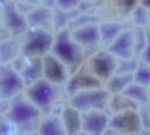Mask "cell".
Listing matches in <instances>:
<instances>
[{
  "label": "cell",
  "mask_w": 150,
  "mask_h": 135,
  "mask_svg": "<svg viewBox=\"0 0 150 135\" xmlns=\"http://www.w3.org/2000/svg\"><path fill=\"white\" fill-rule=\"evenodd\" d=\"M4 103L6 104V108L1 110V117L11 125L15 135L38 132L44 115L25 94Z\"/></svg>",
  "instance_id": "cell-1"
},
{
  "label": "cell",
  "mask_w": 150,
  "mask_h": 135,
  "mask_svg": "<svg viewBox=\"0 0 150 135\" xmlns=\"http://www.w3.org/2000/svg\"><path fill=\"white\" fill-rule=\"evenodd\" d=\"M25 96L44 116L59 112L68 100L66 86H59L42 78L25 89Z\"/></svg>",
  "instance_id": "cell-2"
},
{
  "label": "cell",
  "mask_w": 150,
  "mask_h": 135,
  "mask_svg": "<svg viewBox=\"0 0 150 135\" xmlns=\"http://www.w3.org/2000/svg\"><path fill=\"white\" fill-rule=\"evenodd\" d=\"M51 53L67 65L70 75L83 67L89 56L87 51L72 37L68 27L58 30L54 34V43Z\"/></svg>",
  "instance_id": "cell-3"
},
{
  "label": "cell",
  "mask_w": 150,
  "mask_h": 135,
  "mask_svg": "<svg viewBox=\"0 0 150 135\" xmlns=\"http://www.w3.org/2000/svg\"><path fill=\"white\" fill-rule=\"evenodd\" d=\"M54 34L47 30L30 27L23 35L22 55L25 58H43L51 53Z\"/></svg>",
  "instance_id": "cell-4"
},
{
  "label": "cell",
  "mask_w": 150,
  "mask_h": 135,
  "mask_svg": "<svg viewBox=\"0 0 150 135\" xmlns=\"http://www.w3.org/2000/svg\"><path fill=\"white\" fill-rule=\"evenodd\" d=\"M112 95L105 87L83 90L68 98V103L80 112L105 110L107 112Z\"/></svg>",
  "instance_id": "cell-5"
},
{
  "label": "cell",
  "mask_w": 150,
  "mask_h": 135,
  "mask_svg": "<svg viewBox=\"0 0 150 135\" xmlns=\"http://www.w3.org/2000/svg\"><path fill=\"white\" fill-rule=\"evenodd\" d=\"M30 28L26 15L19 9L15 1L7 0L1 5V30L6 37L23 36ZM2 38V39H5Z\"/></svg>",
  "instance_id": "cell-6"
},
{
  "label": "cell",
  "mask_w": 150,
  "mask_h": 135,
  "mask_svg": "<svg viewBox=\"0 0 150 135\" xmlns=\"http://www.w3.org/2000/svg\"><path fill=\"white\" fill-rule=\"evenodd\" d=\"M86 65L90 72L105 83L116 73L119 67V59L107 49L102 47L91 53L86 60Z\"/></svg>",
  "instance_id": "cell-7"
},
{
  "label": "cell",
  "mask_w": 150,
  "mask_h": 135,
  "mask_svg": "<svg viewBox=\"0 0 150 135\" xmlns=\"http://www.w3.org/2000/svg\"><path fill=\"white\" fill-rule=\"evenodd\" d=\"M143 128L144 126H143L140 110L130 109V110H124V112L111 115L108 129L106 131V133L138 135Z\"/></svg>",
  "instance_id": "cell-8"
},
{
  "label": "cell",
  "mask_w": 150,
  "mask_h": 135,
  "mask_svg": "<svg viewBox=\"0 0 150 135\" xmlns=\"http://www.w3.org/2000/svg\"><path fill=\"white\" fill-rule=\"evenodd\" d=\"M26 84L13 64L0 65V101H9L25 92Z\"/></svg>",
  "instance_id": "cell-9"
},
{
  "label": "cell",
  "mask_w": 150,
  "mask_h": 135,
  "mask_svg": "<svg viewBox=\"0 0 150 135\" xmlns=\"http://www.w3.org/2000/svg\"><path fill=\"white\" fill-rule=\"evenodd\" d=\"M100 87H104V83L90 72L86 65V62H85L83 67L70 75L67 84H66V91H67L68 98H69L79 91L100 88Z\"/></svg>",
  "instance_id": "cell-10"
},
{
  "label": "cell",
  "mask_w": 150,
  "mask_h": 135,
  "mask_svg": "<svg viewBox=\"0 0 150 135\" xmlns=\"http://www.w3.org/2000/svg\"><path fill=\"white\" fill-rule=\"evenodd\" d=\"M70 32L72 37L83 46L89 55L103 47L98 22H89L83 26H79L75 30H70Z\"/></svg>",
  "instance_id": "cell-11"
},
{
  "label": "cell",
  "mask_w": 150,
  "mask_h": 135,
  "mask_svg": "<svg viewBox=\"0 0 150 135\" xmlns=\"http://www.w3.org/2000/svg\"><path fill=\"white\" fill-rule=\"evenodd\" d=\"M43 78L47 81L59 86H66L70 78V71L62 61L53 53H49L42 58Z\"/></svg>",
  "instance_id": "cell-12"
},
{
  "label": "cell",
  "mask_w": 150,
  "mask_h": 135,
  "mask_svg": "<svg viewBox=\"0 0 150 135\" xmlns=\"http://www.w3.org/2000/svg\"><path fill=\"white\" fill-rule=\"evenodd\" d=\"M10 64H13L14 68L21 73L26 87L43 78L42 58H25L21 55Z\"/></svg>",
  "instance_id": "cell-13"
},
{
  "label": "cell",
  "mask_w": 150,
  "mask_h": 135,
  "mask_svg": "<svg viewBox=\"0 0 150 135\" xmlns=\"http://www.w3.org/2000/svg\"><path fill=\"white\" fill-rule=\"evenodd\" d=\"M106 49L119 60H130L135 58L134 28H125Z\"/></svg>",
  "instance_id": "cell-14"
},
{
  "label": "cell",
  "mask_w": 150,
  "mask_h": 135,
  "mask_svg": "<svg viewBox=\"0 0 150 135\" xmlns=\"http://www.w3.org/2000/svg\"><path fill=\"white\" fill-rule=\"evenodd\" d=\"M83 131L88 135H105L111 115L105 110L81 112Z\"/></svg>",
  "instance_id": "cell-15"
},
{
  "label": "cell",
  "mask_w": 150,
  "mask_h": 135,
  "mask_svg": "<svg viewBox=\"0 0 150 135\" xmlns=\"http://www.w3.org/2000/svg\"><path fill=\"white\" fill-rule=\"evenodd\" d=\"M26 18L30 27L43 28L54 33V8L46 7L42 5H36L28 10L26 14Z\"/></svg>",
  "instance_id": "cell-16"
},
{
  "label": "cell",
  "mask_w": 150,
  "mask_h": 135,
  "mask_svg": "<svg viewBox=\"0 0 150 135\" xmlns=\"http://www.w3.org/2000/svg\"><path fill=\"white\" fill-rule=\"evenodd\" d=\"M61 120L63 123V126L67 131L68 135H78L83 131V118H81V112L71 106L68 101L64 103L60 112Z\"/></svg>",
  "instance_id": "cell-17"
},
{
  "label": "cell",
  "mask_w": 150,
  "mask_h": 135,
  "mask_svg": "<svg viewBox=\"0 0 150 135\" xmlns=\"http://www.w3.org/2000/svg\"><path fill=\"white\" fill-rule=\"evenodd\" d=\"M99 25V34H100V41L102 46L107 47L112 43L115 38L120 35L121 33L128 27L123 19H110V20H102L98 22Z\"/></svg>",
  "instance_id": "cell-18"
},
{
  "label": "cell",
  "mask_w": 150,
  "mask_h": 135,
  "mask_svg": "<svg viewBox=\"0 0 150 135\" xmlns=\"http://www.w3.org/2000/svg\"><path fill=\"white\" fill-rule=\"evenodd\" d=\"M23 36L8 37L0 42V55L1 64L13 63L22 55Z\"/></svg>",
  "instance_id": "cell-19"
},
{
  "label": "cell",
  "mask_w": 150,
  "mask_h": 135,
  "mask_svg": "<svg viewBox=\"0 0 150 135\" xmlns=\"http://www.w3.org/2000/svg\"><path fill=\"white\" fill-rule=\"evenodd\" d=\"M38 133V135H68L58 112L44 116L40 124Z\"/></svg>",
  "instance_id": "cell-20"
},
{
  "label": "cell",
  "mask_w": 150,
  "mask_h": 135,
  "mask_svg": "<svg viewBox=\"0 0 150 135\" xmlns=\"http://www.w3.org/2000/svg\"><path fill=\"white\" fill-rule=\"evenodd\" d=\"M140 105L137 104L134 100H132L131 98H129L127 95L122 94H116V95H112L111 101H110V106L107 112L110 115L116 114V112H124V110H130V109H137L140 110Z\"/></svg>",
  "instance_id": "cell-21"
},
{
  "label": "cell",
  "mask_w": 150,
  "mask_h": 135,
  "mask_svg": "<svg viewBox=\"0 0 150 135\" xmlns=\"http://www.w3.org/2000/svg\"><path fill=\"white\" fill-rule=\"evenodd\" d=\"M133 81H134L133 73H119V72H116L105 83L104 87L111 92V95H116V94H122Z\"/></svg>",
  "instance_id": "cell-22"
},
{
  "label": "cell",
  "mask_w": 150,
  "mask_h": 135,
  "mask_svg": "<svg viewBox=\"0 0 150 135\" xmlns=\"http://www.w3.org/2000/svg\"><path fill=\"white\" fill-rule=\"evenodd\" d=\"M123 94L134 100L137 104L140 105V107L148 105L150 103V88L135 83L134 81L123 91Z\"/></svg>",
  "instance_id": "cell-23"
},
{
  "label": "cell",
  "mask_w": 150,
  "mask_h": 135,
  "mask_svg": "<svg viewBox=\"0 0 150 135\" xmlns=\"http://www.w3.org/2000/svg\"><path fill=\"white\" fill-rule=\"evenodd\" d=\"M128 20L132 27L150 28V10L141 5H138L130 14Z\"/></svg>",
  "instance_id": "cell-24"
},
{
  "label": "cell",
  "mask_w": 150,
  "mask_h": 135,
  "mask_svg": "<svg viewBox=\"0 0 150 135\" xmlns=\"http://www.w3.org/2000/svg\"><path fill=\"white\" fill-rule=\"evenodd\" d=\"M110 4L117 17L125 20L129 19L130 14L139 5V0H110Z\"/></svg>",
  "instance_id": "cell-25"
},
{
  "label": "cell",
  "mask_w": 150,
  "mask_h": 135,
  "mask_svg": "<svg viewBox=\"0 0 150 135\" xmlns=\"http://www.w3.org/2000/svg\"><path fill=\"white\" fill-rule=\"evenodd\" d=\"M133 80L147 88H150V65L139 60L138 67L133 72Z\"/></svg>",
  "instance_id": "cell-26"
},
{
  "label": "cell",
  "mask_w": 150,
  "mask_h": 135,
  "mask_svg": "<svg viewBox=\"0 0 150 135\" xmlns=\"http://www.w3.org/2000/svg\"><path fill=\"white\" fill-rule=\"evenodd\" d=\"M83 0H57L55 7L64 11H74L80 9Z\"/></svg>",
  "instance_id": "cell-27"
},
{
  "label": "cell",
  "mask_w": 150,
  "mask_h": 135,
  "mask_svg": "<svg viewBox=\"0 0 150 135\" xmlns=\"http://www.w3.org/2000/svg\"><path fill=\"white\" fill-rule=\"evenodd\" d=\"M139 59L133 58L130 60H119V67L117 71L119 73H133L138 67Z\"/></svg>",
  "instance_id": "cell-28"
},
{
  "label": "cell",
  "mask_w": 150,
  "mask_h": 135,
  "mask_svg": "<svg viewBox=\"0 0 150 135\" xmlns=\"http://www.w3.org/2000/svg\"><path fill=\"white\" fill-rule=\"evenodd\" d=\"M141 62H144L147 64L150 65V33H149V37H148V42H147V45L146 47L143 49V51L141 52V54L139 55L138 58Z\"/></svg>",
  "instance_id": "cell-29"
},
{
  "label": "cell",
  "mask_w": 150,
  "mask_h": 135,
  "mask_svg": "<svg viewBox=\"0 0 150 135\" xmlns=\"http://www.w3.org/2000/svg\"><path fill=\"white\" fill-rule=\"evenodd\" d=\"M36 5H42V6H46V7L55 8V1L57 0H34Z\"/></svg>",
  "instance_id": "cell-30"
},
{
  "label": "cell",
  "mask_w": 150,
  "mask_h": 135,
  "mask_svg": "<svg viewBox=\"0 0 150 135\" xmlns=\"http://www.w3.org/2000/svg\"><path fill=\"white\" fill-rule=\"evenodd\" d=\"M139 5H141L150 10V0H139Z\"/></svg>",
  "instance_id": "cell-31"
},
{
  "label": "cell",
  "mask_w": 150,
  "mask_h": 135,
  "mask_svg": "<svg viewBox=\"0 0 150 135\" xmlns=\"http://www.w3.org/2000/svg\"><path fill=\"white\" fill-rule=\"evenodd\" d=\"M22 135H38V132H30V133H26V134H22Z\"/></svg>",
  "instance_id": "cell-32"
},
{
  "label": "cell",
  "mask_w": 150,
  "mask_h": 135,
  "mask_svg": "<svg viewBox=\"0 0 150 135\" xmlns=\"http://www.w3.org/2000/svg\"><path fill=\"white\" fill-rule=\"evenodd\" d=\"M105 135H122V134H113V133H105Z\"/></svg>",
  "instance_id": "cell-33"
},
{
  "label": "cell",
  "mask_w": 150,
  "mask_h": 135,
  "mask_svg": "<svg viewBox=\"0 0 150 135\" xmlns=\"http://www.w3.org/2000/svg\"><path fill=\"white\" fill-rule=\"evenodd\" d=\"M149 33H150V28H149Z\"/></svg>",
  "instance_id": "cell-34"
}]
</instances>
